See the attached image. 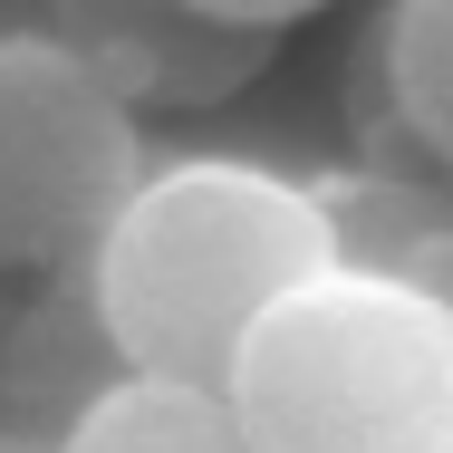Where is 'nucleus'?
Segmentation results:
<instances>
[{
  "label": "nucleus",
  "instance_id": "f257e3e1",
  "mask_svg": "<svg viewBox=\"0 0 453 453\" xmlns=\"http://www.w3.org/2000/svg\"><path fill=\"white\" fill-rule=\"evenodd\" d=\"M319 261L328 222L299 174H271L251 155H183L145 165L106 212V232L88 242V289L126 366L222 386L242 328Z\"/></svg>",
  "mask_w": 453,
  "mask_h": 453
},
{
  "label": "nucleus",
  "instance_id": "f03ea898",
  "mask_svg": "<svg viewBox=\"0 0 453 453\" xmlns=\"http://www.w3.org/2000/svg\"><path fill=\"white\" fill-rule=\"evenodd\" d=\"M251 453H453V299L319 261L222 366Z\"/></svg>",
  "mask_w": 453,
  "mask_h": 453
},
{
  "label": "nucleus",
  "instance_id": "7ed1b4c3",
  "mask_svg": "<svg viewBox=\"0 0 453 453\" xmlns=\"http://www.w3.org/2000/svg\"><path fill=\"white\" fill-rule=\"evenodd\" d=\"M145 174L135 106L96 88L49 29L0 39V271L78 261Z\"/></svg>",
  "mask_w": 453,
  "mask_h": 453
},
{
  "label": "nucleus",
  "instance_id": "20e7f679",
  "mask_svg": "<svg viewBox=\"0 0 453 453\" xmlns=\"http://www.w3.org/2000/svg\"><path fill=\"white\" fill-rule=\"evenodd\" d=\"M49 39L126 106H222L280 58V29L222 19L203 0H49Z\"/></svg>",
  "mask_w": 453,
  "mask_h": 453
},
{
  "label": "nucleus",
  "instance_id": "39448f33",
  "mask_svg": "<svg viewBox=\"0 0 453 453\" xmlns=\"http://www.w3.org/2000/svg\"><path fill=\"white\" fill-rule=\"evenodd\" d=\"M116 366L126 357H116V338H106V319H96L88 251H78V261L39 271V299L0 328V425L58 444V434L78 425V405H88Z\"/></svg>",
  "mask_w": 453,
  "mask_h": 453
},
{
  "label": "nucleus",
  "instance_id": "423d86ee",
  "mask_svg": "<svg viewBox=\"0 0 453 453\" xmlns=\"http://www.w3.org/2000/svg\"><path fill=\"white\" fill-rule=\"evenodd\" d=\"M309 203L328 222V261L453 299V193L395 165H338V174H309Z\"/></svg>",
  "mask_w": 453,
  "mask_h": 453
},
{
  "label": "nucleus",
  "instance_id": "0eeeda50",
  "mask_svg": "<svg viewBox=\"0 0 453 453\" xmlns=\"http://www.w3.org/2000/svg\"><path fill=\"white\" fill-rule=\"evenodd\" d=\"M49 453H251V444L222 386L165 376V366H116Z\"/></svg>",
  "mask_w": 453,
  "mask_h": 453
},
{
  "label": "nucleus",
  "instance_id": "6e6552de",
  "mask_svg": "<svg viewBox=\"0 0 453 453\" xmlns=\"http://www.w3.org/2000/svg\"><path fill=\"white\" fill-rule=\"evenodd\" d=\"M386 88L395 126L425 165H453V0H395L386 10Z\"/></svg>",
  "mask_w": 453,
  "mask_h": 453
},
{
  "label": "nucleus",
  "instance_id": "1a4fd4ad",
  "mask_svg": "<svg viewBox=\"0 0 453 453\" xmlns=\"http://www.w3.org/2000/svg\"><path fill=\"white\" fill-rule=\"evenodd\" d=\"M203 10L251 19V29H299V19H309V10H328V0H203Z\"/></svg>",
  "mask_w": 453,
  "mask_h": 453
},
{
  "label": "nucleus",
  "instance_id": "9d476101",
  "mask_svg": "<svg viewBox=\"0 0 453 453\" xmlns=\"http://www.w3.org/2000/svg\"><path fill=\"white\" fill-rule=\"evenodd\" d=\"M0 453H49L39 434H19V425H0Z\"/></svg>",
  "mask_w": 453,
  "mask_h": 453
}]
</instances>
